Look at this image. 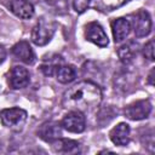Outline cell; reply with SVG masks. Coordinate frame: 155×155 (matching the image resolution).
<instances>
[{
	"label": "cell",
	"mask_w": 155,
	"mask_h": 155,
	"mask_svg": "<svg viewBox=\"0 0 155 155\" xmlns=\"http://www.w3.org/2000/svg\"><path fill=\"white\" fill-rule=\"evenodd\" d=\"M56 29H57V23L54 21L48 19L46 17H41L33 27L30 35L31 41L38 46H45L51 41Z\"/></svg>",
	"instance_id": "cell-2"
},
{
	"label": "cell",
	"mask_w": 155,
	"mask_h": 155,
	"mask_svg": "<svg viewBox=\"0 0 155 155\" xmlns=\"http://www.w3.org/2000/svg\"><path fill=\"white\" fill-rule=\"evenodd\" d=\"M91 0H73V7L78 13H82L90 6Z\"/></svg>",
	"instance_id": "cell-21"
},
{
	"label": "cell",
	"mask_w": 155,
	"mask_h": 155,
	"mask_svg": "<svg viewBox=\"0 0 155 155\" xmlns=\"http://www.w3.org/2000/svg\"><path fill=\"white\" fill-rule=\"evenodd\" d=\"M151 113V103L148 99H139L128 104L124 109V114L127 119L139 121L147 119Z\"/></svg>",
	"instance_id": "cell-4"
},
{
	"label": "cell",
	"mask_w": 155,
	"mask_h": 155,
	"mask_svg": "<svg viewBox=\"0 0 155 155\" xmlns=\"http://www.w3.org/2000/svg\"><path fill=\"white\" fill-rule=\"evenodd\" d=\"M61 126L71 133H80L85 130V116L79 110H70L61 121Z\"/></svg>",
	"instance_id": "cell-5"
},
{
	"label": "cell",
	"mask_w": 155,
	"mask_h": 155,
	"mask_svg": "<svg viewBox=\"0 0 155 155\" xmlns=\"http://www.w3.org/2000/svg\"><path fill=\"white\" fill-rule=\"evenodd\" d=\"M111 31H113V36H114V41L115 42H121L122 40H125L130 31H131V22L126 18H115L111 22Z\"/></svg>",
	"instance_id": "cell-13"
},
{
	"label": "cell",
	"mask_w": 155,
	"mask_h": 155,
	"mask_svg": "<svg viewBox=\"0 0 155 155\" xmlns=\"http://www.w3.org/2000/svg\"><path fill=\"white\" fill-rule=\"evenodd\" d=\"M130 126L126 122H120L110 131L109 137L115 145L125 147L130 143Z\"/></svg>",
	"instance_id": "cell-12"
},
{
	"label": "cell",
	"mask_w": 155,
	"mask_h": 155,
	"mask_svg": "<svg viewBox=\"0 0 155 155\" xmlns=\"http://www.w3.org/2000/svg\"><path fill=\"white\" fill-rule=\"evenodd\" d=\"M53 144V149L58 153H63V154H74L79 151V143L76 140L73 139H62L58 138L56 140L52 142Z\"/></svg>",
	"instance_id": "cell-15"
},
{
	"label": "cell",
	"mask_w": 155,
	"mask_h": 155,
	"mask_svg": "<svg viewBox=\"0 0 155 155\" xmlns=\"http://www.w3.org/2000/svg\"><path fill=\"white\" fill-rule=\"evenodd\" d=\"M38 134L42 140L52 143L53 140L61 138V136H62V126H61V124H58L56 121L44 122L39 127Z\"/></svg>",
	"instance_id": "cell-9"
},
{
	"label": "cell",
	"mask_w": 155,
	"mask_h": 155,
	"mask_svg": "<svg viewBox=\"0 0 155 155\" xmlns=\"http://www.w3.org/2000/svg\"><path fill=\"white\" fill-rule=\"evenodd\" d=\"M0 119L5 127L10 128L11 131L19 132L25 125L27 111L21 108H7L1 110Z\"/></svg>",
	"instance_id": "cell-3"
},
{
	"label": "cell",
	"mask_w": 155,
	"mask_h": 155,
	"mask_svg": "<svg viewBox=\"0 0 155 155\" xmlns=\"http://www.w3.org/2000/svg\"><path fill=\"white\" fill-rule=\"evenodd\" d=\"M102 102V90L92 81H80L68 88L62 99L64 108L81 113L92 110Z\"/></svg>",
	"instance_id": "cell-1"
},
{
	"label": "cell",
	"mask_w": 155,
	"mask_h": 155,
	"mask_svg": "<svg viewBox=\"0 0 155 155\" xmlns=\"http://www.w3.org/2000/svg\"><path fill=\"white\" fill-rule=\"evenodd\" d=\"M57 80L62 84H69L75 80L76 78V70L70 64H61L58 69L56 70Z\"/></svg>",
	"instance_id": "cell-17"
},
{
	"label": "cell",
	"mask_w": 155,
	"mask_h": 155,
	"mask_svg": "<svg viewBox=\"0 0 155 155\" xmlns=\"http://www.w3.org/2000/svg\"><path fill=\"white\" fill-rule=\"evenodd\" d=\"M5 58H6V50L2 45H0V64H2Z\"/></svg>",
	"instance_id": "cell-22"
},
{
	"label": "cell",
	"mask_w": 155,
	"mask_h": 155,
	"mask_svg": "<svg viewBox=\"0 0 155 155\" xmlns=\"http://www.w3.org/2000/svg\"><path fill=\"white\" fill-rule=\"evenodd\" d=\"M134 35L137 38H143L150 34L151 31V17L148 11L145 10H139L137 13L133 15V21H132Z\"/></svg>",
	"instance_id": "cell-6"
},
{
	"label": "cell",
	"mask_w": 155,
	"mask_h": 155,
	"mask_svg": "<svg viewBox=\"0 0 155 155\" xmlns=\"http://www.w3.org/2000/svg\"><path fill=\"white\" fill-rule=\"evenodd\" d=\"M153 74H154V69H151V71H150V74H149V84L150 85H153Z\"/></svg>",
	"instance_id": "cell-23"
},
{
	"label": "cell",
	"mask_w": 155,
	"mask_h": 155,
	"mask_svg": "<svg viewBox=\"0 0 155 155\" xmlns=\"http://www.w3.org/2000/svg\"><path fill=\"white\" fill-rule=\"evenodd\" d=\"M61 57H54L53 59H48L45 61L41 65V70L45 73V75H52L53 73H56V70L58 69V67L61 65Z\"/></svg>",
	"instance_id": "cell-19"
},
{
	"label": "cell",
	"mask_w": 155,
	"mask_h": 155,
	"mask_svg": "<svg viewBox=\"0 0 155 155\" xmlns=\"http://www.w3.org/2000/svg\"><path fill=\"white\" fill-rule=\"evenodd\" d=\"M117 54H119L120 61L124 64H126V65L130 64L134 59V56L137 54V44H134V42L131 41L128 44L122 45L117 50Z\"/></svg>",
	"instance_id": "cell-18"
},
{
	"label": "cell",
	"mask_w": 155,
	"mask_h": 155,
	"mask_svg": "<svg viewBox=\"0 0 155 155\" xmlns=\"http://www.w3.org/2000/svg\"><path fill=\"white\" fill-rule=\"evenodd\" d=\"M85 38L86 40L91 41L92 44L99 46V47H105L109 44V39L103 29V27L98 22H90L85 27Z\"/></svg>",
	"instance_id": "cell-7"
},
{
	"label": "cell",
	"mask_w": 155,
	"mask_h": 155,
	"mask_svg": "<svg viewBox=\"0 0 155 155\" xmlns=\"http://www.w3.org/2000/svg\"><path fill=\"white\" fill-rule=\"evenodd\" d=\"M128 0H91L90 5L99 12H110L121 7Z\"/></svg>",
	"instance_id": "cell-14"
},
{
	"label": "cell",
	"mask_w": 155,
	"mask_h": 155,
	"mask_svg": "<svg viewBox=\"0 0 155 155\" xmlns=\"http://www.w3.org/2000/svg\"><path fill=\"white\" fill-rule=\"evenodd\" d=\"M11 12L22 19H29L34 16V6L29 0H10Z\"/></svg>",
	"instance_id": "cell-10"
},
{
	"label": "cell",
	"mask_w": 155,
	"mask_h": 155,
	"mask_svg": "<svg viewBox=\"0 0 155 155\" xmlns=\"http://www.w3.org/2000/svg\"><path fill=\"white\" fill-rule=\"evenodd\" d=\"M143 56L149 61V62H153L154 61V41L150 40L148 41L144 47H143Z\"/></svg>",
	"instance_id": "cell-20"
},
{
	"label": "cell",
	"mask_w": 155,
	"mask_h": 155,
	"mask_svg": "<svg viewBox=\"0 0 155 155\" xmlns=\"http://www.w3.org/2000/svg\"><path fill=\"white\" fill-rule=\"evenodd\" d=\"M44 8L54 15H64L68 12V0H40Z\"/></svg>",
	"instance_id": "cell-16"
},
{
	"label": "cell",
	"mask_w": 155,
	"mask_h": 155,
	"mask_svg": "<svg viewBox=\"0 0 155 155\" xmlns=\"http://www.w3.org/2000/svg\"><path fill=\"white\" fill-rule=\"evenodd\" d=\"M29 81H30V75H29V71L24 67L15 65L11 69L10 76H8V85L13 90H19V88L27 87Z\"/></svg>",
	"instance_id": "cell-8"
},
{
	"label": "cell",
	"mask_w": 155,
	"mask_h": 155,
	"mask_svg": "<svg viewBox=\"0 0 155 155\" xmlns=\"http://www.w3.org/2000/svg\"><path fill=\"white\" fill-rule=\"evenodd\" d=\"M12 54L25 64H33L35 62V53L28 41H18L12 47Z\"/></svg>",
	"instance_id": "cell-11"
}]
</instances>
